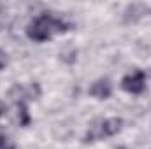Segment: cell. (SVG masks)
I'll list each match as a JSON object with an SVG mask.
<instances>
[{
  "label": "cell",
  "instance_id": "obj_1",
  "mask_svg": "<svg viewBox=\"0 0 151 149\" xmlns=\"http://www.w3.org/2000/svg\"><path fill=\"white\" fill-rule=\"evenodd\" d=\"M67 28H69V27H67L62 19H55V18H51L49 14H42V16H39L37 19H34V21L28 25L27 35L30 39H34V40H37V42H42V40H46V39L51 37L53 30H56V32H65Z\"/></svg>",
  "mask_w": 151,
  "mask_h": 149
},
{
  "label": "cell",
  "instance_id": "obj_2",
  "mask_svg": "<svg viewBox=\"0 0 151 149\" xmlns=\"http://www.w3.org/2000/svg\"><path fill=\"white\" fill-rule=\"evenodd\" d=\"M121 86L128 93H142L144 88H146V75H144L142 70H135V72L123 77Z\"/></svg>",
  "mask_w": 151,
  "mask_h": 149
},
{
  "label": "cell",
  "instance_id": "obj_3",
  "mask_svg": "<svg viewBox=\"0 0 151 149\" xmlns=\"http://www.w3.org/2000/svg\"><path fill=\"white\" fill-rule=\"evenodd\" d=\"M111 93H113V84L109 82V79H99V81H95V82L91 84V88H90V95H93V97H97V98H100V100L109 98Z\"/></svg>",
  "mask_w": 151,
  "mask_h": 149
},
{
  "label": "cell",
  "instance_id": "obj_4",
  "mask_svg": "<svg viewBox=\"0 0 151 149\" xmlns=\"http://www.w3.org/2000/svg\"><path fill=\"white\" fill-rule=\"evenodd\" d=\"M121 125H123V121H121L119 117H109V119H106V121L100 125V137L116 135V133L121 130Z\"/></svg>",
  "mask_w": 151,
  "mask_h": 149
},
{
  "label": "cell",
  "instance_id": "obj_5",
  "mask_svg": "<svg viewBox=\"0 0 151 149\" xmlns=\"http://www.w3.org/2000/svg\"><path fill=\"white\" fill-rule=\"evenodd\" d=\"M146 12V7L144 5H141V4H132V5H128L127 7V11H125V18H127V21H137L139 18H141V14H144Z\"/></svg>",
  "mask_w": 151,
  "mask_h": 149
},
{
  "label": "cell",
  "instance_id": "obj_6",
  "mask_svg": "<svg viewBox=\"0 0 151 149\" xmlns=\"http://www.w3.org/2000/svg\"><path fill=\"white\" fill-rule=\"evenodd\" d=\"M16 107H18V123H19L21 126H27V125L30 123V114H28L27 105L21 102V104H16Z\"/></svg>",
  "mask_w": 151,
  "mask_h": 149
},
{
  "label": "cell",
  "instance_id": "obj_7",
  "mask_svg": "<svg viewBox=\"0 0 151 149\" xmlns=\"http://www.w3.org/2000/svg\"><path fill=\"white\" fill-rule=\"evenodd\" d=\"M9 97H11L16 104H21V100L27 97V91H25L19 84H16V86H12V90L9 91Z\"/></svg>",
  "mask_w": 151,
  "mask_h": 149
},
{
  "label": "cell",
  "instance_id": "obj_8",
  "mask_svg": "<svg viewBox=\"0 0 151 149\" xmlns=\"http://www.w3.org/2000/svg\"><path fill=\"white\" fill-rule=\"evenodd\" d=\"M0 149H16V144H14L9 137L0 135Z\"/></svg>",
  "mask_w": 151,
  "mask_h": 149
},
{
  "label": "cell",
  "instance_id": "obj_9",
  "mask_svg": "<svg viewBox=\"0 0 151 149\" xmlns=\"http://www.w3.org/2000/svg\"><path fill=\"white\" fill-rule=\"evenodd\" d=\"M5 65H7V54H5V51L0 49V70H2Z\"/></svg>",
  "mask_w": 151,
  "mask_h": 149
},
{
  "label": "cell",
  "instance_id": "obj_10",
  "mask_svg": "<svg viewBox=\"0 0 151 149\" xmlns=\"http://www.w3.org/2000/svg\"><path fill=\"white\" fill-rule=\"evenodd\" d=\"M4 112H5V104H4V102L0 100V117L4 116Z\"/></svg>",
  "mask_w": 151,
  "mask_h": 149
}]
</instances>
